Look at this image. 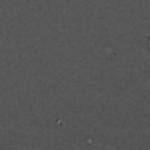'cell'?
<instances>
[{"label":"cell","instance_id":"1","mask_svg":"<svg viewBox=\"0 0 150 150\" xmlns=\"http://www.w3.org/2000/svg\"><path fill=\"white\" fill-rule=\"evenodd\" d=\"M147 45H149V50H150V36H149V39H147Z\"/></svg>","mask_w":150,"mask_h":150}]
</instances>
